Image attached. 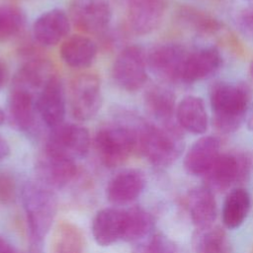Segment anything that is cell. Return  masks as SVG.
<instances>
[{
    "label": "cell",
    "instance_id": "1",
    "mask_svg": "<svg viewBox=\"0 0 253 253\" xmlns=\"http://www.w3.org/2000/svg\"><path fill=\"white\" fill-rule=\"evenodd\" d=\"M137 149L154 166L167 167L182 154L185 146L178 124L161 126L133 117Z\"/></svg>",
    "mask_w": 253,
    "mask_h": 253
},
{
    "label": "cell",
    "instance_id": "2",
    "mask_svg": "<svg viewBox=\"0 0 253 253\" xmlns=\"http://www.w3.org/2000/svg\"><path fill=\"white\" fill-rule=\"evenodd\" d=\"M250 104L249 88L241 83L217 82L210 92V105L215 128L231 133L244 124L245 113Z\"/></svg>",
    "mask_w": 253,
    "mask_h": 253
},
{
    "label": "cell",
    "instance_id": "3",
    "mask_svg": "<svg viewBox=\"0 0 253 253\" xmlns=\"http://www.w3.org/2000/svg\"><path fill=\"white\" fill-rule=\"evenodd\" d=\"M21 196L31 236L36 242H41L49 232L56 215V196L39 181L27 182Z\"/></svg>",
    "mask_w": 253,
    "mask_h": 253
},
{
    "label": "cell",
    "instance_id": "4",
    "mask_svg": "<svg viewBox=\"0 0 253 253\" xmlns=\"http://www.w3.org/2000/svg\"><path fill=\"white\" fill-rule=\"evenodd\" d=\"M95 147L105 166L113 168L123 164L137 149L133 117L100 128L95 136Z\"/></svg>",
    "mask_w": 253,
    "mask_h": 253
},
{
    "label": "cell",
    "instance_id": "5",
    "mask_svg": "<svg viewBox=\"0 0 253 253\" xmlns=\"http://www.w3.org/2000/svg\"><path fill=\"white\" fill-rule=\"evenodd\" d=\"M252 166V158L246 152L220 153L204 175L205 186L213 192L227 190L233 184L245 182Z\"/></svg>",
    "mask_w": 253,
    "mask_h": 253
},
{
    "label": "cell",
    "instance_id": "6",
    "mask_svg": "<svg viewBox=\"0 0 253 253\" xmlns=\"http://www.w3.org/2000/svg\"><path fill=\"white\" fill-rule=\"evenodd\" d=\"M146 54L143 49L135 44L127 45L117 55L112 76L121 89L135 92L143 87L147 80Z\"/></svg>",
    "mask_w": 253,
    "mask_h": 253
},
{
    "label": "cell",
    "instance_id": "7",
    "mask_svg": "<svg viewBox=\"0 0 253 253\" xmlns=\"http://www.w3.org/2000/svg\"><path fill=\"white\" fill-rule=\"evenodd\" d=\"M69 106L73 117L80 122L91 120L102 106L100 78L91 72L77 75L69 87Z\"/></svg>",
    "mask_w": 253,
    "mask_h": 253
},
{
    "label": "cell",
    "instance_id": "8",
    "mask_svg": "<svg viewBox=\"0 0 253 253\" xmlns=\"http://www.w3.org/2000/svg\"><path fill=\"white\" fill-rule=\"evenodd\" d=\"M90 143V134L85 126L63 123L50 129L44 150L75 161L87 155Z\"/></svg>",
    "mask_w": 253,
    "mask_h": 253
},
{
    "label": "cell",
    "instance_id": "9",
    "mask_svg": "<svg viewBox=\"0 0 253 253\" xmlns=\"http://www.w3.org/2000/svg\"><path fill=\"white\" fill-rule=\"evenodd\" d=\"M189 51L176 42L161 43L146 54L147 67L158 79L168 83L182 81V73Z\"/></svg>",
    "mask_w": 253,
    "mask_h": 253
},
{
    "label": "cell",
    "instance_id": "10",
    "mask_svg": "<svg viewBox=\"0 0 253 253\" xmlns=\"http://www.w3.org/2000/svg\"><path fill=\"white\" fill-rule=\"evenodd\" d=\"M70 21L87 34H101L112 19L108 0H72L69 6Z\"/></svg>",
    "mask_w": 253,
    "mask_h": 253
},
{
    "label": "cell",
    "instance_id": "11",
    "mask_svg": "<svg viewBox=\"0 0 253 253\" xmlns=\"http://www.w3.org/2000/svg\"><path fill=\"white\" fill-rule=\"evenodd\" d=\"M130 30L136 35H147L161 24L166 0H124Z\"/></svg>",
    "mask_w": 253,
    "mask_h": 253
},
{
    "label": "cell",
    "instance_id": "12",
    "mask_svg": "<svg viewBox=\"0 0 253 253\" xmlns=\"http://www.w3.org/2000/svg\"><path fill=\"white\" fill-rule=\"evenodd\" d=\"M36 106L38 115L48 128L52 129L63 124L66 113L65 96L56 75L39 92Z\"/></svg>",
    "mask_w": 253,
    "mask_h": 253
},
{
    "label": "cell",
    "instance_id": "13",
    "mask_svg": "<svg viewBox=\"0 0 253 253\" xmlns=\"http://www.w3.org/2000/svg\"><path fill=\"white\" fill-rule=\"evenodd\" d=\"M36 172L40 183L50 189H60L73 180L77 166L74 160L44 150L37 162Z\"/></svg>",
    "mask_w": 253,
    "mask_h": 253
},
{
    "label": "cell",
    "instance_id": "14",
    "mask_svg": "<svg viewBox=\"0 0 253 253\" xmlns=\"http://www.w3.org/2000/svg\"><path fill=\"white\" fill-rule=\"evenodd\" d=\"M222 56L215 46H205L188 53L182 82L192 84L212 76L221 66Z\"/></svg>",
    "mask_w": 253,
    "mask_h": 253
},
{
    "label": "cell",
    "instance_id": "15",
    "mask_svg": "<svg viewBox=\"0 0 253 253\" xmlns=\"http://www.w3.org/2000/svg\"><path fill=\"white\" fill-rule=\"evenodd\" d=\"M70 30V18L61 9H51L37 18L33 25L35 40L42 45L51 46L64 39Z\"/></svg>",
    "mask_w": 253,
    "mask_h": 253
},
{
    "label": "cell",
    "instance_id": "16",
    "mask_svg": "<svg viewBox=\"0 0 253 253\" xmlns=\"http://www.w3.org/2000/svg\"><path fill=\"white\" fill-rule=\"evenodd\" d=\"M220 154V141L213 135L198 138L184 157V167L194 176H204Z\"/></svg>",
    "mask_w": 253,
    "mask_h": 253
},
{
    "label": "cell",
    "instance_id": "17",
    "mask_svg": "<svg viewBox=\"0 0 253 253\" xmlns=\"http://www.w3.org/2000/svg\"><path fill=\"white\" fill-rule=\"evenodd\" d=\"M145 186L143 174L138 170H124L115 175L106 190L107 199L113 205L131 203L142 193Z\"/></svg>",
    "mask_w": 253,
    "mask_h": 253
},
{
    "label": "cell",
    "instance_id": "18",
    "mask_svg": "<svg viewBox=\"0 0 253 253\" xmlns=\"http://www.w3.org/2000/svg\"><path fill=\"white\" fill-rule=\"evenodd\" d=\"M175 120L181 129L193 134H204L210 121L204 100L193 95L184 97L176 107Z\"/></svg>",
    "mask_w": 253,
    "mask_h": 253
},
{
    "label": "cell",
    "instance_id": "19",
    "mask_svg": "<svg viewBox=\"0 0 253 253\" xmlns=\"http://www.w3.org/2000/svg\"><path fill=\"white\" fill-rule=\"evenodd\" d=\"M8 110L14 126L19 130L28 132L34 129L38 112L32 92L13 86L9 96Z\"/></svg>",
    "mask_w": 253,
    "mask_h": 253
},
{
    "label": "cell",
    "instance_id": "20",
    "mask_svg": "<svg viewBox=\"0 0 253 253\" xmlns=\"http://www.w3.org/2000/svg\"><path fill=\"white\" fill-rule=\"evenodd\" d=\"M144 105L147 113L155 124L170 126L174 123L176 113V101L174 93L161 85L149 87L144 95Z\"/></svg>",
    "mask_w": 253,
    "mask_h": 253
},
{
    "label": "cell",
    "instance_id": "21",
    "mask_svg": "<svg viewBox=\"0 0 253 253\" xmlns=\"http://www.w3.org/2000/svg\"><path fill=\"white\" fill-rule=\"evenodd\" d=\"M124 231V210L106 208L97 212L92 222V234L101 246H109L122 240Z\"/></svg>",
    "mask_w": 253,
    "mask_h": 253
},
{
    "label": "cell",
    "instance_id": "22",
    "mask_svg": "<svg viewBox=\"0 0 253 253\" xmlns=\"http://www.w3.org/2000/svg\"><path fill=\"white\" fill-rule=\"evenodd\" d=\"M188 207L191 219L198 227L212 224L216 217V202L213 192L206 186L194 188L188 198Z\"/></svg>",
    "mask_w": 253,
    "mask_h": 253
},
{
    "label": "cell",
    "instance_id": "23",
    "mask_svg": "<svg viewBox=\"0 0 253 253\" xmlns=\"http://www.w3.org/2000/svg\"><path fill=\"white\" fill-rule=\"evenodd\" d=\"M55 75L50 62L42 58H34L19 69L14 79V87L26 89L34 94L36 90L41 91Z\"/></svg>",
    "mask_w": 253,
    "mask_h": 253
},
{
    "label": "cell",
    "instance_id": "24",
    "mask_svg": "<svg viewBox=\"0 0 253 253\" xmlns=\"http://www.w3.org/2000/svg\"><path fill=\"white\" fill-rule=\"evenodd\" d=\"M97 54L96 43L87 37L73 36L63 42L60 47L62 60L74 68L89 66Z\"/></svg>",
    "mask_w": 253,
    "mask_h": 253
},
{
    "label": "cell",
    "instance_id": "25",
    "mask_svg": "<svg viewBox=\"0 0 253 253\" xmlns=\"http://www.w3.org/2000/svg\"><path fill=\"white\" fill-rule=\"evenodd\" d=\"M154 227V218L141 207L134 206L124 210V231L122 240L134 242L148 235Z\"/></svg>",
    "mask_w": 253,
    "mask_h": 253
},
{
    "label": "cell",
    "instance_id": "26",
    "mask_svg": "<svg viewBox=\"0 0 253 253\" xmlns=\"http://www.w3.org/2000/svg\"><path fill=\"white\" fill-rule=\"evenodd\" d=\"M251 207L248 192L243 188L233 189L225 198L222 207L223 224L230 229L240 226L246 219Z\"/></svg>",
    "mask_w": 253,
    "mask_h": 253
},
{
    "label": "cell",
    "instance_id": "27",
    "mask_svg": "<svg viewBox=\"0 0 253 253\" xmlns=\"http://www.w3.org/2000/svg\"><path fill=\"white\" fill-rule=\"evenodd\" d=\"M196 253H229V243L222 227L210 225L198 228L193 237Z\"/></svg>",
    "mask_w": 253,
    "mask_h": 253
},
{
    "label": "cell",
    "instance_id": "28",
    "mask_svg": "<svg viewBox=\"0 0 253 253\" xmlns=\"http://www.w3.org/2000/svg\"><path fill=\"white\" fill-rule=\"evenodd\" d=\"M83 235L80 229L67 221L60 222L52 235L51 253H82Z\"/></svg>",
    "mask_w": 253,
    "mask_h": 253
},
{
    "label": "cell",
    "instance_id": "29",
    "mask_svg": "<svg viewBox=\"0 0 253 253\" xmlns=\"http://www.w3.org/2000/svg\"><path fill=\"white\" fill-rule=\"evenodd\" d=\"M177 12L179 20L197 33L211 35L221 29L222 24L215 17L199 8L184 5Z\"/></svg>",
    "mask_w": 253,
    "mask_h": 253
},
{
    "label": "cell",
    "instance_id": "30",
    "mask_svg": "<svg viewBox=\"0 0 253 253\" xmlns=\"http://www.w3.org/2000/svg\"><path fill=\"white\" fill-rule=\"evenodd\" d=\"M26 24L25 13L13 5L0 6V42H6L18 36Z\"/></svg>",
    "mask_w": 253,
    "mask_h": 253
},
{
    "label": "cell",
    "instance_id": "31",
    "mask_svg": "<svg viewBox=\"0 0 253 253\" xmlns=\"http://www.w3.org/2000/svg\"><path fill=\"white\" fill-rule=\"evenodd\" d=\"M142 253H175L176 244L162 232L154 233L147 244L139 248Z\"/></svg>",
    "mask_w": 253,
    "mask_h": 253
},
{
    "label": "cell",
    "instance_id": "32",
    "mask_svg": "<svg viewBox=\"0 0 253 253\" xmlns=\"http://www.w3.org/2000/svg\"><path fill=\"white\" fill-rule=\"evenodd\" d=\"M16 198V184L13 178L0 172V205H9Z\"/></svg>",
    "mask_w": 253,
    "mask_h": 253
},
{
    "label": "cell",
    "instance_id": "33",
    "mask_svg": "<svg viewBox=\"0 0 253 253\" xmlns=\"http://www.w3.org/2000/svg\"><path fill=\"white\" fill-rule=\"evenodd\" d=\"M236 21L245 34L253 37V5L242 8L236 16Z\"/></svg>",
    "mask_w": 253,
    "mask_h": 253
},
{
    "label": "cell",
    "instance_id": "34",
    "mask_svg": "<svg viewBox=\"0 0 253 253\" xmlns=\"http://www.w3.org/2000/svg\"><path fill=\"white\" fill-rule=\"evenodd\" d=\"M0 253H18L15 247L3 236L0 235Z\"/></svg>",
    "mask_w": 253,
    "mask_h": 253
},
{
    "label": "cell",
    "instance_id": "35",
    "mask_svg": "<svg viewBox=\"0 0 253 253\" xmlns=\"http://www.w3.org/2000/svg\"><path fill=\"white\" fill-rule=\"evenodd\" d=\"M244 124L246 125V127L249 130H253V102H250V104L246 110Z\"/></svg>",
    "mask_w": 253,
    "mask_h": 253
},
{
    "label": "cell",
    "instance_id": "36",
    "mask_svg": "<svg viewBox=\"0 0 253 253\" xmlns=\"http://www.w3.org/2000/svg\"><path fill=\"white\" fill-rule=\"evenodd\" d=\"M10 153V146L7 140L0 134V161L5 159Z\"/></svg>",
    "mask_w": 253,
    "mask_h": 253
},
{
    "label": "cell",
    "instance_id": "37",
    "mask_svg": "<svg viewBox=\"0 0 253 253\" xmlns=\"http://www.w3.org/2000/svg\"><path fill=\"white\" fill-rule=\"evenodd\" d=\"M6 80H7V69L4 62L0 59V90L4 86Z\"/></svg>",
    "mask_w": 253,
    "mask_h": 253
},
{
    "label": "cell",
    "instance_id": "38",
    "mask_svg": "<svg viewBox=\"0 0 253 253\" xmlns=\"http://www.w3.org/2000/svg\"><path fill=\"white\" fill-rule=\"evenodd\" d=\"M4 120H5V115H4V112L0 109V126L4 123Z\"/></svg>",
    "mask_w": 253,
    "mask_h": 253
},
{
    "label": "cell",
    "instance_id": "39",
    "mask_svg": "<svg viewBox=\"0 0 253 253\" xmlns=\"http://www.w3.org/2000/svg\"><path fill=\"white\" fill-rule=\"evenodd\" d=\"M249 72H250V76H251V78H252V80H253V60L251 61V63H250V66H249Z\"/></svg>",
    "mask_w": 253,
    "mask_h": 253
},
{
    "label": "cell",
    "instance_id": "40",
    "mask_svg": "<svg viewBox=\"0 0 253 253\" xmlns=\"http://www.w3.org/2000/svg\"><path fill=\"white\" fill-rule=\"evenodd\" d=\"M134 253H142V251L140 250V249H138L136 252H134Z\"/></svg>",
    "mask_w": 253,
    "mask_h": 253
},
{
    "label": "cell",
    "instance_id": "41",
    "mask_svg": "<svg viewBox=\"0 0 253 253\" xmlns=\"http://www.w3.org/2000/svg\"><path fill=\"white\" fill-rule=\"evenodd\" d=\"M245 1H248V2H253V0H245Z\"/></svg>",
    "mask_w": 253,
    "mask_h": 253
},
{
    "label": "cell",
    "instance_id": "42",
    "mask_svg": "<svg viewBox=\"0 0 253 253\" xmlns=\"http://www.w3.org/2000/svg\"><path fill=\"white\" fill-rule=\"evenodd\" d=\"M122 1H124V0H122Z\"/></svg>",
    "mask_w": 253,
    "mask_h": 253
}]
</instances>
